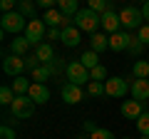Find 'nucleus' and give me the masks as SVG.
Masks as SVG:
<instances>
[{
  "label": "nucleus",
  "instance_id": "obj_31",
  "mask_svg": "<svg viewBox=\"0 0 149 139\" xmlns=\"http://www.w3.org/2000/svg\"><path fill=\"white\" fill-rule=\"evenodd\" d=\"M87 92H90L92 97L107 95V92H104V82H95V80H90V82H87Z\"/></svg>",
  "mask_w": 149,
  "mask_h": 139
},
{
  "label": "nucleus",
  "instance_id": "obj_4",
  "mask_svg": "<svg viewBox=\"0 0 149 139\" xmlns=\"http://www.w3.org/2000/svg\"><path fill=\"white\" fill-rule=\"evenodd\" d=\"M119 20H122V27H127V30H139L142 27V20H144V13L139 10V8H122L119 10Z\"/></svg>",
  "mask_w": 149,
  "mask_h": 139
},
{
  "label": "nucleus",
  "instance_id": "obj_45",
  "mask_svg": "<svg viewBox=\"0 0 149 139\" xmlns=\"http://www.w3.org/2000/svg\"><path fill=\"white\" fill-rule=\"evenodd\" d=\"M142 3H147V0H142Z\"/></svg>",
  "mask_w": 149,
  "mask_h": 139
},
{
  "label": "nucleus",
  "instance_id": "obj_1",
  "mask_svg": "<svg viewBox=\"0 0 149 139\" xmlns=\"http://www.w3.org/2000/svg\"><path fill=\"white\" fill-rule=\"evenodd\" d=\"M27 22H30V20H27L20 10L3 13V17H0V27H3V32H13V35H20V32L27 27Z\"/></svg>",
  "mask_w": 149,
  "mask_h": 139
},
{
  "label": "nucleus",
  "instance_id": "obj_46",
  "mask_svg": "<svg viewBox=\"0 0 149 139\" xmlns=\"http://www.w3.org/2000/svg\"><path fill=\"white\" fill-rule=\"evenodd\" d=\"M147 112H149V107H147Z\"/></svg>",
  "mask_w": 149,
  "mask_h": 139
},
{
  "label": "nucleus",
  "instance_id": "obj_28",
  "mask_svg": "<svg viewBox=\"0 0 149 139\" xmlns=\"http://www.w3.org/2000/svg\"><path fill=\"white\" fill-rule=\"evenodd\" d=\"M90 80H95V82H107V67H104V65L92 67V70H90Z\"/></svg>",
  "mask_w": 149,
  "mask_h": 139
},
{
  "label": "nucleus",
  "instance_id": "obj_36",
  "mask_svg": "<svg viewBox=\"0 0 149 139\" xmlns=\"http://www.w3.org/2000/svg\"><path fill=\"white\" fill-rule=\"evenodd\" d=\"M137 38L142 40L144 45H149V25H142V27H139V30H137Z\"/></svg>",
  "mask_w": 149,
  "mask_h": 139
},
{
  "label": "nucleus",
  "instance_id": "obj_42",
  "mask_svg": "<svg viewBox=\"0 0 149 139\" xmlns=\"http://www.w3.org/2000/svg\"><path fill=\"white\" fill-rule=\"evenodd\" d=\"M74 139H85V137H74Z\"/></svg>",
  "mask_w": 149,
  "mask_h": 139
},
{
  "label": "nucleus",
  "instance_id": "obj_2",
  "mask_svg": "<svg viewBox=\"0 0 149 139\" xmlns=\"http://www.w3.org/2000/svg\"><path fill=\"white\" fill-rule=\"evenodd\" d=\"M74 25L80 27V30L95 35L97 27H102V15H100V13H95V10H90V8H85V10H80L77 15H74Z\"/></svg>",
  "mask_w": 149,
  "mask_h": 139
},
{
  "label": "nucleus",
  "instance_id": "obj_12",
  "mask_svg": "<svg viewBox=\"0 0 149 139\" xmlns=\"http://www.w3.org/2000/svg\"><path fill=\"white\" fill-rule=\"evenodd\" d=\"M129 95L139 102H149V80H137L134 77V82L129 85Z\"/></svg>",
  "mask_w": 149,
  "mask_h": 139
},
{
  "label": "nucleus",
  "instance_id": "obj_30",
  "mask_svg": "<svg viewBox=\"0 0 149 139\" xmlns=\"http://www.w3.org/2000/svg\"><path fill=\"white\" fill-rule=\"evenodd\" d=\"M15 92H13V87H8V85H3L0 87V102H3V104H13V102H15Z\"/></svg>",
  "mask_w": 149,
  "mask_h": 139
},
{
  "label": "nucleus",
  "instance_id": "obj_43",
  "mask_svg": "<svg viewBox=\"0 0 149 139\" xmlns=\"http://www.w3.org/2000/svg\"><path fill=\"white\" fill-rule=\"evenodd\" d=\"M142 139H149V137H142Z\"/></svg>",
  "mask_w": 149,
  "mask_h": 139
},
{
  "label": "nucleus",
  "instance_id": "obj_22",
  "mask_svg": "<svg viewBox=\"0 0 149 139\" xmlns=\"http://www.w3.org/2000/svg\"><path fill=\"white\" fill-rule=\"evenodd\" d=\"M30 87H32V82L25 80V77H15V80H13V92H15L17 97H20V95H27Z\"/></svg>",
  "mask_w": 149,
  "mask_h": 139
},
{
  "label": "nucleus",
  "instance_id": "obj_20",
  "mask_svg": "<svg viewBox=\"0 0 149 139\" xmlns=\"http://www.w3.org/2000/svg\"><path fill=\"white\" fill-rule=\"evenodd\" d=\"M57 10L62 13V15H67V17H74L77 15V0H57Z\"/></svg>",
  "mask_w": 149,
  "mask_h": 139
},
{
  "label": "nucleus",
  "instance_id": "obj_35",
  "mask_svg": "<svg viewBox=\"0 0 149 139\" xmlns=\"http://www.w3.org/2000/svg\"><path fill=\"white\" fill-rule=\"evenodd\" d=\"M0 139H15V129L8 127V124H3V127H0Z\"/></svg>",
  "mask_w": 149,
  "mask_h": 139
},
{
  "label": "nucleus",
  "instance_id": "obj_26",
  "mask_svg": "<svg viewBox=\"0 0 149 139\" xmlns=\"http://www.w3.org/2000/svg\"><path fill=\"white\" fill-rule=\"evenodd\" d=\"M87 8L95 13H100V15H104L107 10H112L109 8V0H87Z\"/></svg>",
  "mask_w": 149,
  "mask_h": 139
},
{
  "label": "nucleus",
  "instance_id": "obj_14",
  "mask_svg": "<svg viewBox=\"0 0 149 139\" xmlns=\"http://www.w3.org/2000/svg\"><path fill=\"white\" fill-rule=\"evenodd\" d=\"M27 97H30L35 104H45V102L50 99V90H47V85H42V82H32Z\"/></svg>",
  "mask_w": 149,
  "mask_h": 139
},
{
  "label": "nucleus",
  "instance_id": "obj_40",
  "mask_svg": "<svg viewBox=\"0 0 149 139\" xmlns=\"http://www.w3.org/2000/svg\"><path fill=\"white\" fill-rule=\"evenodd\" d=\"M142 13H144V20H149V0L142 5Z\"/></svg>",
  "mask_w": 149,
  "mask_h": 139
},
{
  "label": "nucleus",
  "instance_id": "obj_9",
  "mask_svg": "<svg viewBox=\"0 0 149 139\" xmlns=\"http://www.w3.org/2000/svg\"><path fill=\"white\" fill-rule=\"evenodd\" d=\"M104 92L109 97H124L129 92V85H127V80H124V77H109V80L104 82Z\"/></svg>",
  "mask_w": 149,
  "mask_h": 139
},
{
  "label": "nucleus",
  "instance_id": "obj_39",
  "mask_svg": "<svg viewBox=\"0 0 149 139\" xmlns=\"http://www.w3.org/2000/svg\"><path fill=\"white\" fill-rule=\"evenodd\" d=\"M37 8H45V10H52V5H57V0H35Z\"/></svg>",
  "mask_w": 149,
  "mask_h": 139
},
{
  "label": "nucleus",
  "instance_id": "obj_44",
  "mask_svg": "<svg viewBox=\"0 0 149 139\" xmlns=\"http://www.w3.org/2000/svg\"><path fill=\"white\" fill-rule=\"evenodd\" d=\"M122 139H129V137H122Z\"/></svg>",
  "mask_w": 149,
  "mask_h": 139
},
{
  "label": "nucleus",
  "instance_id": "obj_32",
  "mask_svg": "<svg viewBox=\"0 0 149 139\" xmlns=\"http://www.w3.org/2000/svg\"><path fill=\"white\" fill-rule=\"evenodd\" d=\"M40 65H42V62L35 57V52H32V55H25V70H27V72H35Z\"/></svg>",
  "mask_w": 149,
  "mask_h": 139
},
{
  "label": "nucleus",
  "instance_id": "obj_27",
  "mask_svg": "<svg viewBox=\"0 0 149 139\" xmlns=\"http://www.w3.org/2000/svg\"><path fill=\"white\" fill-rule=\"evenodd\" d=\"M134 124H137V132L142 137H149V112H144L139 119H134Z\"/></svg>",
  "mask_w": 149,
  "mask_h": 139
},
{
  "label": "nucleus",
  "instance_id": "obj_21",
  "mask_svg": "<svg viewBox=\"0 0 149 139\" xmlns=\"http://www.w3.org/2000/svg\"><path fill=\"white\" fill-rule=\"evenodd\" d=\"M132 75L137 80H149V60H137L132 67Z\"/></svg>",
  "mask_w": 149,
  "mask_h": 139
},
{
  "label": "nucleus",
  "instance_id": "obj_8",
  "mask_svg": "<svg viewBox=\"0 0 149 139\" xmlns=\"http://www.w3.org/2000/svg\"><path fill=\"white\" fill-rule=\"evenodd\" d=\"M60 97H62L67 104H77V102L85 99V92H82L80 85H72V82H65L62 87H60Z\"/></svg>",
  "mask_w": 149,
  "mask_h": 139
},
{
  "label": "nucleus",
  "instance_id": "obj_25",
  "mask_svg": "<svg viewBox=\"0 0 149 139\" xmlns=\"http://www.w3.org/2000/svg\"><path fill=\"white\" fill-rule=\"evenodd\" d=\"M35 5H37V3H32V0H20L17 10H20L27 20H35Z\"/></svg>",
  "mask_w": 149,
  "mask_h": 139
},
{
  "label": "nucleus",
  "instance_id": "obj_29",
  "mask_svg": "<svg viewBox=\"0 0 149 139\" xmlns=\"http://www.w3.org/2000/svg\"><path fill=\"white\" fill-rule=\"evenodd\" d=\"M127 50H129V55H132V57H139V55L144 52V42L137 38V35H132V42H129Z\"/></svg>",
  "mask_w": 149,
  "mask_h": 139
},
{
  "label": "nucleus",
  "instance_id": "obj_6",
  "mask_svg": "<svg viewBox=\"0 0 149 139\" xmlns=\"http://www.w3.org/2000/svg\"><path fill=\"white\" fill-rule=\"evenodd\" d=\"M25 38L30 40V45H40L42 42V38H47V25H45V20H30L27 22V27H25Z\"/></svg>",
  "mask_w": 149,
  "mask_h": 139
},
{
  "label": "nucleus",
  "instance_id": "obj_33",
  "mask_svg": "<svg viewBox=\"0 0 149 139\" xmlns=\"http://www.w3.org/2000/svg\"><path fill=\"white\" fill-rule=\"evenodd\" d=\"M90 139H114V134H112L109 129H100V127H97L95 132L90 134Z\"/></svg>",
  "mask_w": 149,
  "mask_h": 139
},
{
  "label": "nucleus",
  "instance_id": "obj_19",
  "mask_svg": "<svg viewBox=\"0 0 149 139\" xmlns=\"http://www.w3.org/2000/svg\"><path fill=\"white\" fill-rule=\"evenodd\" d=\"M90 45L95 52H104V50H109V38L107 35H102V32H95L90 38Z\"/></svg>",
  "mask_w": 149,
  "mask_h": 139
},
{
  "label": "nucleus",
  "instance_id": "obj_41",
  "mask_svg": "<svg viewBox=\"0 0 149 139\" xmlns=\"http://www.w3.org/2000/svg\"><path fill=\"white\" fill-rule=\"evenodd\" d=\"M95 129H97V127H95V122H85V132H90V134H92Z\"/></svg>",
  "mask_w": 149,
  "mask_h": 139
},
{
  "label": "nucleus",
  "instance_id": "obj_10",
  "mask_svg": "<svg viewBox=\"0 0 149 139\" xmlns=\"http://www.w3.org/2000/svg\"><path fill=\"white\" fill-rule=\"evenodd\" d=\"M122 114L127 119H139L144 114V102H139V99H124L122 102Z\"/></svg>",
  "mask_w": 149,
  "mask_h": 139
},
{
  "label": "nucleus",
  "instance_id": "obj_37",
  "mask_svg": "<svg viewBox=\"0 0 149 139\" xmlns=\"http://www.w3.org/2000/svg\"><path fill=\"white\" fill-rule=\"evenodd\" d=\"M15 3H17V0H0L3 13H13V10H15Z\"/></svg>",
  "mask_w": 149,
  "mask_h": 139
},
{
  "label": "nucleus",
  "instance_id": "obj_15",
  "mask_svg": "<svg viewBox=\"0 0 149 139\" xmlns=\"http://www.w3.org/2000/svg\"><path fill=\"white\" fill-rule=\"evenodd\" d=\"M80 27L77 25H67V27H62V45H67V47H77V45L82 42V38H80Z\"/></svg>",
  "mask_w": 149,
  "mask_h": 139
},
{
  "label": "nucleus",
  "instance_id": "obj_18",
  "mask_svg": "<svg viewBox=\"0 0 149 139\" xmlns=\"http://www.w3.org/2000/svg\"><path fill=\"white\" fill-rule=\"evenodd\" d=\"M10 50H13V55H20V57H25L27 50H30V40H27L25 35H15V40L10 42Z\"/></svg>",
  "mask_w": 149,
  "mask_h": 139
},
{
  "label": "nucleus",
  "instance_id": "obj_16",
  "mask_svg": "<svg viewBox=\"0 0 149 139\" xmlns=\"http://www.w3.org/2000/svg\"><path fill=\"white\" fill-rule=\"evenodd\" d=\"M102 27H104L107 32H119V27H122V20H119V13L114 10H107L104 15H102Z\"/></svg>",
  "mask_w": 149,
  "mask_h": 139
},
{
  "label": "nucleus",
  "instance_id": "obj_11",
  "mask_svg": "<svg viewBox=\"0 0 149 139\" xmlns=\"http://www.w3.org/2000/svg\"><path fill=\"white\" fill-rule=\"evenodd\" d=\"M42 20H45V25H47V27H67V25H72L70 17L62 15L60 10H55V8H52V10H45V17H42Z\"/></svg>",
  "mask_w": 149,
  "mask_h": 139
},
{
  "label": "nucleus",
  "instance_id": "obj_13",
  "mask_svg": "<svg viewBox=\"0 0 149 139\" xmlns=\"http://www.w3.org/2000/svg\"><path fill=\"white\" fill-rule=\"evenodd\" d=\"M129 42H132V35L129 32H112L109 35V50H114V52H122V50L129 47Z\"/></svg>",
  "mask_w": 149,
  "mask_h": 139
},
{
  "label": "nucleus",
  "instance_id": "obj_24",
  "mask_svg": "<svg viewBox=\"0 0 149 139\" xmlns=\"http://www.w3.org/2000/svg\"><path fill=\"white\" fill-rule=\"evenodd\" d=\"M50 77H52V72H50V65H40V67L32 72V80H35V82H42V85L50 80Z\"/></svg>",
  "mask_w": 149,
  "mask_h": 139
},
{
  "label": "nucleus",
  "instance_id": "obj_3",
  "mask_svg": "<svg viewBox=\"0 0 149 139\" xmlns=\"http://www.w3.org/2000/svg\"><path fill=\"white\" fill-rule=\"evenodd\" d=\"M65 75H67V80L72 82V85H80V87L85 85V82H90V70H87L80 60H72V62L65 65Z\"/></svg>",
  "mask_w": 149,
  "mask_h": 139
},
{
  "label": "nucleus",
  "instance_id": "obj_34",
  "mask_svg": "<svg viewBox=\"0 0 149 139\" xmlns=\"http://www.w3.org/2000/svg\"><path fill=\"white\" fill-rule=\"evenodd\" d=\"M50 72H52L55 77H57L60 72H62V57H55L52 62H50Z\"/></svg>",
  "mask_w": 149,
  "mask_h": 139
},
{
  "label": "nucleus",
  "instance_id": "obj_7",
  "mask_svg": "<svg viewBox=\"0 0 149 139\" xmlns=\"http://www.w3.org/2000/svg\"><path fill=\"white\" fill-rule=\"evenodd\" d=\"M3 70H5V75H10V77H20L22 72H25V57H20V55H8V57L3 60Z\"/></svg>",
  "mask_w": 149,
  "mask_h": 139
},
{
  "label": "nucleus",
  "instance_id": "obj_23",
  "mask_svg": "<svg viewBox=\"0 0 149 139\" xmlns=\"http://www.w3.org/2000/svg\"><path fill=\"white\" fill-rule=\"evenodd\" d=\"M97 55H100V52H95V50H87V52H82L80 62L85 65L87 70H92V67H97V65H100V60H97Z\"/></svg>",
  "mask_w": 149,
  "mask_h": 139
},
{
  "label": "nucleus",
  "instance_id": "obj_5",
  "mask_svg": "<svg viewBox=\"0 0 149 139\" xmlns=\"http://www.w3.org/2000/svg\"><path fill=\"white\" fill-rule=\"evenodd\" d=\"M10 109H13V114H15V119H30L32 114H35V102L27 95H20V97H15V102L10 104Z\"/></svg>",
  "mask_w": 149,
  "mask_h": 139
},
{
  "label": "nucleus",
  "instance_id": "obj_17",
  "mask_svg": "<svg viewBox=\"0 0 149 139\" xmlns=\"http://www.w3.org/2000/svg\"><path fill=\"white\" fill-rule=\"evenodd\" d=\"M35 57L40 60L42 65H50L57 55H55V50H52V45H50V42H40V45L35 47Z\"/></svg>",
  "mask_w": 149,
  "mask_h": 139
},
{
  "label": "nucleus",
  "instance_id": "obj_38",
  "mask_svg": "<svg viewBox=\"0 0 149 139\" xmlns=\"http://www.w3.org/2000/svg\"><path fill=\"white\" fill-rule=\"evenodd\" d=\"M62 38V27H50L47 30V40H60Z\"/></svg>",
  "mask_w": 149,
  "mask_h": 139
}]
</instances>
